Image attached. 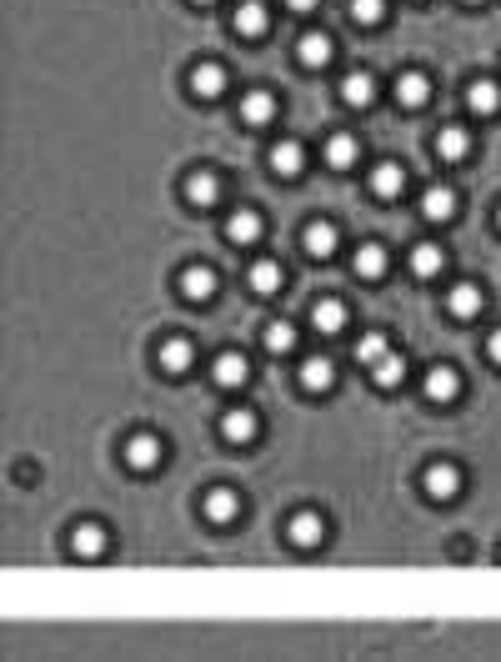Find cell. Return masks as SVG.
Returning <instances> with one entry per match:
<instances>
[{"mask_svg": "<svg viewBox=\"0 0 501 662\" xmlns=\"http://www.w3.org/2000/svg\"><path fill=\"white\" fill-rule=\"evenodd\" d=\"M246 281H251V291H256V296H276V291L286 286V271H281V261L261 256V261L251 266V276H246Z\"/></svg>", "mask_w": 501, "mask_h": 662, "instance_id": "cell-31", "label": "cell"}, {"mask_svg": "<svg viewBox=\"0 0 501 662\" xmlns=\"http://www.w3.org/2000/svg\"><path fill=\"white\" fill-rule=\"evenodd\" d=\"M401 382H406V357H401V352H386V357L371 367V387H376V392H396Z\"/></svg>", "mask_w": 501, "mask_h": 662, "instance_id": "cell-32", "label": "cell"}, {"mask_svg": "<svg viewBox=\"0 0 501 662\" xmlns=\"http://www.w3.org/2000/svg\"><path fill=\"white\" fill-rule=\"evenodd\" d=\"M496 231H501V206H496Z\"/></svg>", "mask_w": 501, "mask_h": 662, "instance_id": "cell-40", "label": "cell"}, {"mask_svg": "<svg viewBox=\"0 0 501 662\" xmlns=\"http://www.w3.org/2000/svg\"><path fill=\"white\" fill-rule=\"evenodd\" d=\"M266 352H276V357L296 352V326H291V321H271V326H266Z\"/></svg>", "mask_w": 501, "mask_h": 662, "instance_id": "cell-34", "label": "cell"}, {"mask_svg": "<svg viewBox=\"0 0 501 662\" xmlns=\"http://www.w3.org/2000/svg\"><path fill=\"white\" fill-rule=\"evenodd\" d=\"M421 392H426V402H436V407H446V402H456V397H461V372H456L451 362H436V367L426 372V382H421Z\"/></svg>", "mask_w": 501, "mask_h": 662, "instance_id": "cell-2", "label": "cell"}, {"mask_svg": "<svg viewBox=\"0 0 501 662\" xmlns=\"http://www.w3.org/2000/svg\"><path fill=\"white\" fill-rule=\"evenodd\" d=\"M421 492H426L431 502H451V497L461 492V472H456V462H431V467L421 472Z\"/></svg>", "mask_w": 501, "mask_h": 662, "instance_id": "cell-3", "label": "cell"}, {"mask_svg": "<svg viewBox=\"0 0 501 662\" xmlns=\"http://www.w3.org/2000/svg\"><path fill=\"white\" fill-rule=\"evenodd\" d=\"M341 101L356 106V111H366V106L376 101V76H371V71H351V76H341Z\"/></svg>", "mask_w": 501, "mask_h": 662, "instance_id": "cell-24", "label": "cell"}, {"mask_svg": "<svg viewBox=\"0 0 501 662\" xmlns=\"http://www.w3.org/2000/svg\"><path fill=\"white\" fill-rule=\"evenodd\" d=\"M286 537H291V547H321L326 542V517L321 512H296L291 522H286Z\"/></svg>", "mask_w": 501, "mask_h": 662, "instance_id": "cell-11", "label": "cell"}, {"mask_svg": "<svg viewBox=\"0 0 501 662\" xmlns=\"http://www.w3.org/2000/svg\"><path fill=\"white\" fill-rule=\"evenodd\" d=\"M266 161H271V171H276L281 181H291V176H301V166H306V146L286 136V141H276V146H271V156H266Z\"/></svg>", "mask_w": 501, "mask_h": 662, "instance_id": "cell-16", "label": "cell"}, {"mask_svg": "<svg viewBox=\"0 0 501 662\" xmlns=\"http://www.w3.org/2000/svg\"><path fill=\"white\" fill-rule=\"evenodd\" d=\"M481 306H486V296H481V286H476V281H456V286L446 291V311H451L456 321H476V316H481Z\"/></svg>", "mask_w": 501, "mask_h": 662, "instance_id": "cell-9", "label": "cell"}, {"mask_svg": "<svg viewBox=\"0 0 501 662\" xmlns=\"http://www.w3.org/2000/svg\"><path fill=\"white\" fill-rule=\"evenodd\" d=\"M386 352H391V337H386V331H366V337L356 342V352H351V357H356L361 367H376Z\"/></svg>", "mask_w": 501, "mask_h": 662, "instance_id": "cell-33", "label": "cell"}, {"mask_svg": "<svg viewBox=\"0 0 501 662\" xmlns=\"http://www.w3.org/2000/svg\"><path fill=\"white\" fill-rule=\"evenodd\" d=\"M356 161H361V141L346 136V131H336V136L326 141V166H331V171H351Z\"/></svg>", "mask_w": 501, "mask_h": 662, "instance_id": "cell-30", "label": "cell"}, {"mask_svg": "<svg viewBox=\"0 0 501 662\" xmlns=\"http://www.w3.org/2000/svg\"><path fill=\"white\" fill-rule=\"evenodd\" d=\"M226 91V66H216V61H201V66H191V96H201V101H216Z\"/></svg>", "mask_w": 501, "mask_h": 662, "instance_id": "cell-21", "label": "cell"}, {"mask_svg": "<svg viewBox=\"0 0 501 662\" xmlns=\"http://www.w3.org/2000/svg\"><path fill=\"white\" fill-rule=\"evenodd\" d=\"M156 362H161L166 377H186V372L196 367V342H191V337H166L161 352H156Z\"/></svg>", "mask_w": 501, "mask_h": 662, "instance_id": "cell-4", "label": "cell"}, {"mask_svg": "<svg viewBox=\"0 0 501 662\" xmlns=\"http://www.w3.org/2000/svg\"><path fill=\"white\" fill-rule=\"evenodd\" d=\"M336 241H341V236H336L331 221H311V226L301 231V246H306L311 261H331V256H336Z\"/></svg>", "mask_w": 501, "mask_h": 662, "instance_id": "cell-19", "label": "cell"}, {"mask_svg": "<svg viewBox=\"0 0 501 662\" xmlns=\"http://www.w3.org/2000/svg\"><path fill=\"white\" fill-rule=\"evenodd\" d=\"M201 512H206V522L231 527V522L241 517V492H236V487H211L206 502H201Z\"/></svg>", "mask_w": 501, "mask_h": 662, "instance_id": "cell-7", "label": "cell"}, {"mask_svg": "<svg viewBox=\"0 0 501 662\" xmlns=\"http://www.w3.org/2000/svg\"><path fill=\"white\" fill-rule=\"evenodd\" d=\"M351 321V311H346V301L341 296H321L316 306H311V326L321 331V337H336V331Z\"/></svg>", "mask_w": 501, "mask_h": 662, "instance_id": "cell-14", "label": "cell"}, {"mask_svg": "<svg viewBox=\"0 0 501 662\" xmlns=\"http://www.w3.org/2000/svg\"><path fill=\"white\" fill-rule=\"evenodd\" d=\"M331 36L326 31H306L301 41H296V61L306 66V71H321V66H331Z\"/></svg>", "mask_w": 501, "mask_h": 662, "instance_id": "cell-15", "label": "cell"}, {"mask_svg": "<svg viewBox=\"0 0 501 662\" xmlns=\"http://www.w3.org/2000/svg\"><path fill=\"white\" fill-rule=\"evenodd\" d=\"M461 6H486V0H461Z\"/></svg>", "mask_w": 501, "mask_h": 662, "instance_id": "cell-38", "label": "cell"}, {"mask_svg": "<svg viewBox=\"0 0 501 662\" xmlns=\"http://www.w3.org/2000/svg\"><path fill=\"white\" fill-rule=\"evenodd\" d=\"M261 211H251V206H241V211H231V221H226V241L231 246H256L261 241Z\"/></svg>", "mask_w": 501, "mask_h": 662, "instance_id": "cell-18", "label": "cell"}, {"mask_svg": "<svg viewBox=\"0 0 501 662\" xmlns=\"http://www.w3.org/2000/svg\"><path fill=\"white\" fill-rule=\"evenodd\" d=\"M191 6H216V0H191Z\"/></svg>", "mask_w": 501, "mask_h": 662, "instance_id": "cell-39", "label": "cell"}, {"mask_svg": "<svg viewBox=\"0 0 501 662\" xmlns=\"http://www.w3.org/2000/svg\"><path fill=\"white\" fill-rule=\"evenodd\" d=\"M351 266H356V276H361V281H381V276H386V266H391V256H386V246H381V241H361V246H356V256H351Z\"/></svg>", "mask_w": 501, "mask_h": 662, "instance_id": "cell-20", "label": "cell"}, {"mask_svg": "<svg viewBox=\"0 0 501 662\" xmlns=\"http://www.w3.org/2000/svg\"><path fill=\"white\" fill-rule=\"evenodd\" d=\"M406 266H411V276H416V281H436V276L446 271V251H441L436 241H416V246H411V256H406Z\"/></svg>", "mask_w": 501, "mask_h": 662, "instance_id": "cell-8", "label": "cell"}, {"mask_svg": "<svg viewBox=\"0 0 501 662\" xmlns=\"http://www.w3.org/2000/svg\"><path fill=\"white\" fill-rule=\"evenodd\" d=\"M486 357H491V367H501V326L486 337Z\"/></svg>", "mask_w": 501, "mask_h": 662, "instance_id": "cell-36", "label": "cell"}, {"mask_svg": "<svg viewBox=\"0 0 501 662\" xmlns=\"http://www.w3.org/2000/svg\"><path fill=\"white\" fill-rule=\"evenodd\" d=\"M211 382H216L221 392L246 387V382H251V362H246V352H221V357L211 362Z\"/></svg>", "mask_w": 501, "mask_h": 662, "instance_id": "cell-5", "label": "cell"}, {"mask_svg": "<svg viewBox=\"0 0 501 662\" xmlns=\"http://www.w3.org/2000/svg\"><path fill=\"white\" fill-rule=\"evenodd\" d=\"M421 216L436 221V226L451 221V216H456V191H451V186H426V191H421Z\"/></svg>", "mask_w": 501, "mask_h": 662, "instance_id": "cell-26", "label": "cell"}, {"mask_svg": "<svg viewBox=\"0 0 501 662\" xmlns=\"http://www.w3.org/2000/svg\"><path fill=\"white\" fill-rule=\"evenodd\" d=\"M436 156H441V161H451V166H456V161H466V156H471V131H466V126H456V121H451V126H441V131H436Z\"/></svg>", "mask_w": 501, "mask_h": 662, "instance_id": "cell-23", "label": "cell"}, {"mask_svg": "<svg viewBox=\"0 0 501 662\" xmlns=\"http://www.w3.org/2000/svg\"><path fill=\"white\" fill-rule=\"evenodd\" d=\"M296 382H301V392H306V397H326V392L336 387V367H331L326 357H306V362H301V372H296Z\"/></svg>", "mask_w": 501, "mask_h": 662, "instance_id": "cell-10", "label": "cell"}, {"mask_svg": "<svg viewBox=\"0 0 501 662\" xmlns=\"http://www.w3.org/2000/svg\"><path fill=\"white\" fill-rule=\"evenodd\" d=\"M466 111H471V116H496V111H501V86H496L491 76L471 81V86H466Z\"/></svg>", "mask_w": 501, "mask_h": 662, "instance_id": "cell-22", "label": "cell"}, {"mask_svg": "<svg viewBox=\"0 0 501 662\" xmlns=\"http://www.w3.org/2000/svg\"><path fill=\"white\" fill-rule=\"evenodd\" d=\"M181 296H186V301H211V296H216V271L201 266V261L186 266V271H181Z\"/></svg>", "mask_w": 501, "mask_h": 662, "instance_id": "cell-27", "label": "cell"}, {"mask_svg": "<svg viewBox=\"0 0 501 662\" xmlns=\"http://www.w3.org/2000/svg\"><path fill=\"white\" fill-rule=\"evenodd\" d=\"M231 26H236V36H246V41H261V36L271 31V11L261 6V0H241V6H236V16H231Z\"/></svg>", "mask_w": 501, "mask_h": 662, "instance_id": "cell-12", "label": "cell"}, {"mask_svg": "<svg viewBox=\"0 0 501 662\" xmlns=\"http://www.w3.org/2000/svg\"><path fill=\"white\" fill-rule=\"evenodd\" d=\"M121 457H126V467H131V472H141V477H146V472H156V467H161L166 442H161L156 432H136V437L121 447Z\"/></svg>", "mask_w": 501, "mask_h": 662, "instance_id": "cell-1", "label": "cell"}, {"mask_svg": "<svg viewBox=\"0 0 501 662\" xmlns=\"http://www.w3.org/2000/svg\"><path fill=\"white\" fill-rule=\"evenodd\" d=\"M321 6V0H286V11H296V16H311Z\"/></svg>", "mask_w": 501, "mask_h": 662, "instance_id": "cell-37", "label": "cell"}, {"mask_svg": "<svg viewBox=\"0 0 501 662\" xmlns=\"http://www.w3.org/2000/svg\"><path fill=\"white\" fill-rule=\"evenodd\" d=\"M181 191H186L191 206H216V201H221V176H216V171H191Z\"/></svg>", "mask_w": 501, "mask_h": 662, "instance_id": "cell-25", "label": "cell"}, {"mask_svg": "<svg viewBox=\"0 0 501 662\" xmlns=\"http://www.w3.org/2000/svg\"><path fill=\"white\" fill-rule=\"evenodd\" d=\"M106 547H111V532H106L101 522H76V527H71V552H76L81 562L106 557Z\"/></svg>", "mask_w": 501, "mask_h": 662, "instance_id": "cell-6", "label": "cell"}, {"mask_svg": "<svg viewBox=\"0 0 501 662\" xmlns=\"http://www.w3.org/2000/svg\"><path fill=\"white\" fill-rule=\"evenodd\" d=\"M351 21L356 26H381L386 21V0H351Z\"/></svg>", "mask_w": 501, "mask_h": 662, "instance_id": "cell-35", "label": "cell"}, {"mask_svg": "<svg viewBox=\"0 0 501 662\" xmlns=\"http://www.w3.org/2000/svg\"><path fill=\"white\" fill-rule=\"evenodd\" d=\"M256 432H261V422H256V412H251V407H231V412L221 417V437H226L231 447L256 442Z\"/></svg>", "mask_w": 501, "mask_h": 662, "instance_id": "cell-13", "label": "cell"}, {"mask_svg": "<svg viewBox=\"0 0 501 662\" xmlns=\"http://www.w3.org/2000/svg\"><path fill=\"white\" fill-rule=\"evenodd\" d=\"M406 191V166L401 161H381L376 171H371V196L376 201H396Z\"/></svg>", "mask_w": 501, "mask_h": 662, "instance_id": "cell-17", "label": "cell"}, {"mask_svg": "<svg viewBox=\"0 0 501 662\" xmlns=\"http://www.w3.org/2000/svg\"><path fill=\"white\" fill-rule=\"evenodd\" d=\"M396 101H401L406 111L426 106V101H431V76H426V71H406V76L396 81Z\"/></svg>", "mask_w": 501, "mask_h": 662, "instance_id": "cell-28", "label": "cell"}, {"mask_svg": "<svg viewBox=\"0 0 501 662\" xmlns=\"http://www.w3.org/2000/svg\"><path fill=\"white\" fill-rule=\"evenodd\" d=\"M241 121L246 126H271L276 121V96L271 91H246L241 96Z\"/></svg>", "mask_w": 501, "mask_h": 662, "instance_id": "cell-29", "label": "cell"}]
</instances>
